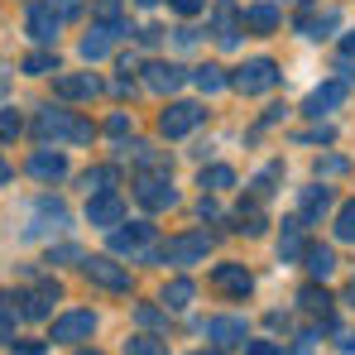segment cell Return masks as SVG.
I'll return each mask as SVG.
<instances>
[{
    "instance_id": "b9f144b4",
    "label": "cell",
    "mask_w": 355,
    "mask_h": 355,
    "mask_svg": "<svg viewBox=\"0 0 355 355\" xmlns=\"http://www.w3.org/2000/svg\"><path fill=\"white\" fill-rule=\"evenodd\" d=\"M331 139H336V130H331V125H322V130H307V135H302V144H331Z\"/></svg>"
},
{
    "instance_id": "44dd1931",
    "label": "cell",
    "mask_w": 355,
    "mask_h": 355,
    "mask_svg": "<svg viewBox=\"0 0 355 355\" xmlns=\"http://www.w3.org/2000/svg\"><path fill=\"white\" fill-rule=\"evenodd\" d=\"M297 307H302V312H312V317H322V322H331V297H327V288H322L317 279H312V284H302Z\"/></svg>"
},
{
    "instance_id": "52a82bcc",
    "label": "cell",
    "mask_w": 355,
    "mask_h": 355,
    "mask_svg": "<svg viewBox=\"0 0 355 355\" xmlns=\"http://www.w3.org/2000/svg\"><path fill=\"white\" fill-rule=\"evenodd\" d=\"M62 297V288L49 279V284H39V288H29V293H15V312L24 317V322H44V317H53V302Z\"/></svg>"
},
{
    "instance_id": "816d5d0a",
    "label": "cell",
    "mask_w": 355,
    "mask_h": 355,
    "mask_svg": "<svg viewBox=\"0 0 355 355\" xmlns=\"http://www.w3.org/2000/svg\"><path fill=\"white\" fill-rule=\"evenodd\" d=\"M341 53H355V34H351V39H346V44H341Z\"/></svg>"
},
{
    "instance_id": "8992f818",
    "label": "cell",
    "mask_w": 355,
    "mask_h": 355,
    "mask_svg": "<svg viewBox=\"0 0 355 355\" xmlns=\"http://www.w3.org/2000/svg\"><path fill=\"white\" fill-rule=\"evenodd\" d=\"M211 254V236L207 231H187V236H173L168 245H164V264H178V269H187V264H202Z\"/></svg>"
},
{
    "instance_id": "11a10c76",
    "label": "cell",
    "mask_w": 355,
    "mask_h": 355,
    "mask_svg": "<svg viewBox=\"0 0 355 355\" xmlns=\"http://www.w3.org/2000/svg\"><path fill=\"white\" fill-rule=\"evenodd\" d=\"M77 355H101V351H77Z\"/></svg>"
},
{
    "instance_id": "9f6ffc18",
    "label": "cell",
    "mask_w": 355,
    "mask_h": 355,
    "mask_svg": "<svg viewBox=\"0 0 355 355\" xmlns=\"http://www.w3.org/2000/svg\"><path fill=\"white\" fill-rule=\"evenodd\" d=\"M197 355H221V351H197Z\"/></svg>"
},
{
    "instance_id": "f1b7e54d",
    "label": "cell",
    "mask_w": 355,
    "mask_h": 355,
    "mask_svg": "<svg viewBox=\"0 0 355 355\" xmlns=\"http://www.w3.org/2000/svg\"><path fill=\"white\" fill-rule=\"evenodd\" d=\"M125 154L139 164V168H168V159L154 149V144H144V139H135V144H125Z\"/></svg>"
},
{
    "instance_id": "ac0fdd59",
    "label": "cell",
    "mask_w": 355,
    "mask_h": 355,
    "mask_svg": "<svg viewBox=\"0 0 355 355\" xmlns=\"http://www.w3.org/2000/svg\"><path fill=\"white\" fill-rule=\"evenodd\" d=\"M29 173L39 178V182H62L67 178V159H62L58 149H34L29 154Z\"/></svg>"
},
{
    "instance_id": "cb8c5ba5",
    "label": "cell",
    "mask_w": 355,
    "mask_h": 355,
    "mask_svg": "<svg viewBox=\"0 0 355 355\" xmlns=\"http://www.w3.org/2000/svg\"><path fill=\"white\" fill-rule=\"evenodd\" d=\"M192 297H197V284H192V279H173V284H164V312H187Z\"/></svg>"
},
{
    "instance_id": "f35d334b",
    "label": "cell",
    "mask_w": 355,
    "mask_h": 355,
    "mask_svg": "<svg viewBox=\"0 0 355 355\" xmlns=\"http://www.w3.org/2000/svg\"><path fill=\"white\" fill-rule=\"evenodd\" d=\"M49 5H53V15H58V19H77V15L87 10V0H49Z\"/></svg>"
},
{
    "instance_id": "f6af8a7d",
    "label": "cell",
    "mask_w": 355,
    "mask_h": 355,
    "mask_svg": "<svg viewBox=\"0 0 355 355\" xmlns=\"http://www.w3.org/2000/svg\"><path fill=\"white\" fill-rule=\"evenodd\" d=\"M202 5H207V0H173L178 15H202Z\"/></svg>"
},
{
    "instance_id": "836d02e7",
    "label": "cell",
    "mask_w": 355,
    "mask_h": 355,
    "mask_svg": "<svg viewBox=\"0 0 355 355\" xmlns=\"http://www.w3.org/2000/svg\"><path fill=\"white\" fill-rule=\"evenodd\" d=\"M15 327H19V312H15V302H5V293H0V346L15 341Z\"/></svg>"
},
{
    "instance_id": "bcb514c9",
    "label": "cell",
    "mask_w": 355,
    "mask_h": 355,
    "mask_svg": "<svg viewBox=\"0 0 355 355\" xmlns=\"http://www.w3.org/2000/svg\"><path fill=\"white\" fill-rule=\"evenodd\" d=\"M297 355H317V331H307V336H297Z\"/></svg>"
},
{
    "instance_id": "4316f807",
    "label": "cell",
    "mask_w": 355,
    "mask_h": 355,
    "mask_svg": "<svg viewBox=\"0 0 355 355\" xmlns=\"http://www.w3.org/2000/svg\"><path fill=\"white\" fill-rule=\"evenodd\" d=\"M264 226H269V221H264V207L250 197V202L236 211V231H245V236H264Z\"/></svg>"
},
{
    "instance_id": "7402d4cb",
    "label": "cell",
    "mask_w": 355,
    "mask_h": 355,
    "mask_svg": "<svg viewBox=\"0 0 355 355\" xmlns=\"http://www.w3.org/2000/svg\"><path fill=\"white\" fill-rule=\"evenodd\" d=\"M297 29L307 34V39H331V29H341V15L336 10H327V15H297Z\"/></svg>"
},
{
    "instance_id": "ee69618b",
    "label": "cell",
    "mask_w": 355,
    "mask_h": 355,
    "mask_svg": "<svg viewBox=\"0 0 355 355\" xmlns=\"http://www.w3.org/2000/svg\"><path fill=\"white\" fill-rule=\"evenodd\" d=\"M106 135H130V116H125V111H116V116L106 120Z\"/></svg>"
},
{
    "instance_id": "9c48e42d",
    "label": "cell",
    "mask_w": 355,
    "mask_h": 355,
    "mask_svg": "<svg viewBox=\"0 0 355 355\" xmlns=\"http://www.w3.org/2000/svg\"><path fill=\"white\" fill-rule=\"evenodd\" d=\"M202 116H207V111H202L197 101H173V106L159 116V130H164L168 139H182V135H192V130L202 125Z\"/></svg>"
},
{
    "instance_id": "5b68a950",
    "label": "cell",
    "mask_w": 355,
    "mask_h": 355,
    "mask_svg": "<svg viewBox=\"0 0 355 355\" xmlns=\"http://www.w3.org/2000/svg\"><path fill=\"white\" fill-rule=\"evenodd\" d=\"M82 274L106 293H130V269L116 264L111 254H82Z\"/></svg>"
},
{
    "instance_id": "f907efd6",
    "label": "cell",
    "mask_w": 355,
    "mask_h": 355,
    "mask_svg": "<svg viewBox=\"0 0 355 355\" xmlns=\"http://www.w3.org/2000/svg\"><path fill=\"white\" fill-rule=\"evenodd\" d=\"M10 173H15V168H10V164H5V159H0V187H5V182H10Z\"/></svg>"
},
{
    "instance_id": "e0dca14e",
    "label": "cell",
    "mask_w": 355,
    "mask_h": 355,
    "mask_svg": "<svg viewBox=\"0 0 355 355\" xmlns=\"http://www.w3.org/2000/svg\"><path fill=\"white\" fill-rule=\"evenodd\" d=\"M182 82H187V72H182L178 62H149V67H144V87H149V92H159V96L178 92Z\"/></svg>"
},
{
    "instance_id": "7a4b0ae2",
    "label": "cell",
    "mask_w": 355,
    "mask_h": 355,
    "mask_svg": "<svg viewBox=\"0 0 355 355\" xmlns=\"http://www.w3.org/2000/svg\"><path fill=\"white\" fill-rule=\"evenodd\" d=\"M135 197H139L149 211H168V207H178L173 173H168V168H144V173L135 178Z\"/></svg>"
},
{
    "instance_id": "7c38bea8",
    "label": "cell",
    "mask_w": 355,
    "mask_h": 355,
    "mask_svg": "<svg viewBox=\"0 0 355 355\" xmlns=\"http://www.w3.org/2000/svg\"><path fill=\"white\" fill-rule=\"evenodd\" d=\"M207 341H216V351H231L250 341V322L245 317H211L207 322Z\"/></svg>"
},
{
    "instance_id": "7dc6e473",
    "label": "cell",
    "mask_w": 355,
    "mask_h": 355,
    "mask_svg": "<svg viewBox=\"0 0 355 355\" xmlns=\"http://www.w3.org/2000/svg\"><path fill=\"white\" fill-rule=\"evenodd\" d=\"M197 211H202L207 221H216V216H221V207H216V202H207V197H202V207H197Z\"/></svg>"
},
{
    "instance_id": "8d00e7d4",
    "label": "cell",
    "mask_w": 355,
    "mask_h": 355,
    "mask_svg": "<svg viewBox=\"0 0 355 355\" xmlns=\"http://www.w3.org/2000/svg\"><path fill=\"white\" fill-rule=\"evenodd\" d=\"M351 164L341 159V154H331V159H317V178H336V173H346Z\"/></svg>"
},
{
    "instance_id": "1f68e13d",
    "label": "cell",
    "mask_w": 355,
    "mask_h": 355,
    "mask_svg": "<svg viewBox=\"0 0 355 355\" xmlns=\"http://www.w3.org/2000/svg\"><path fill=\"white\" fill-rule=\"evenodd\" d=\"M125 355H168V341H159V336H130Z\"/></svg>"
},
{
    "instance_id": "6da1fadb",
    "label": "cell",
    "mask_w": 355,
    "mask_h": 355,
    "mask_svg": "<svg viewBox=\"0 0 355 355\" xmlns=\"http://www.w3.org/2000/svg\"><path fill=\"white\" fill-rule=\"evenodd\" d=\"M92 135H96L92 120L72 116V111H58V106H44L34 116V139L39 144H92Z\"/></svg>"
},
{
    "instance_id": "d6986e66",
    "label": "cell",
    "mask_w": 355,
    "mask_h": 355,
    "mask_svg": "<svg viewBox=\"0 0 355 355\" xmlns=\"http://www.w3.org/2000/svg\"><path fill=\"white\" fill-rule=\"evenodd\" d=\"M302 231H307V221H302V216H293V221H284V236H279V259H284V264H293V259H302V250H307V240H302Z\"/></svg>"
},
{
    "instance_id": "4dcf8cb0",
    "label": "cell",
    "mask_w": 355,
    "mask_h": 355,
    "mask_svg": "<svg viewBox=\"0 0 355 355\" xmlns=\"http://www.w3.org/2000/svg\"><path fill=\"white\" fill-rule=\"evenodd\" d=\"M336 240L341 245H355V202H341L336 207Z\"/></svg>"
},
{
    "instance_id": "681fc988",
    "label": "cell",
    "mask_w": 355,
    "mask_h": 355,
    "mask_svg": "<svg viewBox=\"0 0 355 355\" xmlns=\"http://www.w3.org/2000/svg\"><path fill=\"white\" fill-rule=\"evenodd\" d=\"M15 355H44V346L34 341V346H15Z\"/></svg>"
},
{
    "instance_id": "83f0119b",
    "label": "cell",
    "mask_w": 355,
    "mask_h": 355,
    "mask_svg": "<svg viewBox=\"0 0 355 355\" xmlns=\"http://www.w3.org/2000/svg\"><path fill=\"white\" fill-rule=\"evenodd\" d=\"M216 39L231 49L236 44V5L231 0H216Z\"/></svg>"
},
{
    "instance_id": "e575fe53",
    "label": "cell",
    "mask_w": 355,
    "mask_h": 355,
    "mask_svg": "<svg viewBox=\"0 0 355 355\" xmlns=\"http://www.w3.org/2000/svg\"><path fill=\"white\" fill-rule=\"evenodd\" d=\"M279 173H284V168H279V164H269L264 173H259L254 182H250V197H254V202H264V197L274 192V182H279Z\"/></svg>"
},
{
    "instance_id": "3957f363",
    "label": "cell",
    "mask_w": 355,
    "mask_h": 355,
    "mask_svg": "<svg viewBox=\"0 0 355 355\" xmlns=\"http://www.w3.org/2000/svg\"><path fill=\"white\" fill-rule=\"evenodd\" d=\"M231 87L245 92V96H264V92H274V87H279V62H274V58H250L245 67L231 72Z\"/></svg>"
},
{
    "instance_id": "ba28073f",
    "label": "cell",
    "mask_w": 355,
    "mask_h": 355,
    "mask_svg": "<svg viewBox=\"0 0 355 355\" xmlns=\"http://www.w3.org/2000/svg\"><path fill=\"white\" fill-rule=\"evenodd\" d=\"M120 34H135L130 19H101V24H92V34L82 39V58L101 62L106 53H111V39H120Z\"/></svg>"
},
{
    "instance_id": "603a6c76",
    "label": "cell",
    "mask_w": 355,
    "mask_h": 355,
    "mask_svg": "<svg viewBox=\"0 0 355 355\" xmlns=\"http://www.w3.org/2000/svg\"><path fill=\"white\" fill-rule=\"evenodd\" d=\"M302 259H307V274H312L317 284L336 274V254H331V245H307V250H302Z\"/></svg>"
},
{
    "instance_id": "4fadbf2b",
    "label": "cell",
    "mask_w": 355,
    "mask_h": 355,
    "mask_svg": "<svg viewBox=\"0 0 355 355\" xmlns=\"http://www.w3.org/2000/svg\"><path fill=\"white\" fill-rule=\"evenodd\" d=\"M346 92H351V82H346V77H331V82H322V87L307 96V106H302V111H307L312 120H322L327 111H336V106L346 101Z\"/></svg>"
},
{
    "instance_id": "c3c4849f",
    "label": "cell",
    "mask_w": 355,
    "mask_h": 355,
    "mask_svg": "<svg viewBox=\"0 0 355 355\" xmlns=\"http://www.w3.org/2000/svg\"><path fill=\"white\" fill-rule=\"evenodd\" d=\"M341 72H346V82H355V53H341Z\"/></svg>"
},
{
    "instance_id": "5bb4252c",
    "label": "cell",
    "mask_w": 355,
    "mask_h": 355,
    "mask_svg": "<svg viewBox=\"0 0 355 355\" xmlns=\"http://www.w3.org/2000/svg\"><path fill=\"white\" fill-rule=\"evenodd\" d=\"M24 29H29V39L34 44H58V29H62V19L53 15V5H29V19H24Z\"/></svg>"
},
{
    "instance_id": "7bdbcfd3",
    "label": "cell",
    "mask_w": 355,
    "mask_h": 355,
    "mask_svg": "<svg viewBox=\"0 0 355 355\" xmlns=\"http://www.w3.org/2000/svg\"><path fill=\"white\" fill-rule=\"evenodd\" d=\"M62 259H77V264H82V250H77V245H62V250H49V264H62Z\"/></svg>"
},
{
    "instance_id": "d590c367",
    "label": "cell",
    "mask_w": 355,
    "mask_h": 355,
    "mask_svg": "<svg viewBox=\"0 0 355 355\" xmlns=\"http://www.w3.org/2000/svg\"><path fill=\"white\" fill-rule=\"evenodd\" d=\"M24 72H29V77H44V72H58V58H53V53H29V58H24Z\"/></svg>"
},
{
    "instance_id": "ffe728a7",
    "label": "cell",
    "mask_w": 355,
    "mask_h": 355,
    "mask_svg": "<svg viewBox=\"0 0 355 355\" xmlns=\"http://www.w3.org/2000/svg\"><path fill=\"white\" fill-rule=\"evenodd\" d=\"M327 211H331V187H327V182L302 187V211H297V216H302V221H322Z\"/></svg>"
},
{
    "instance_id": "2e32d148",
    "label": "cell",
    "mask_w": 355,
    "mask_h": 355,
    "mask_svg": "<svg viewBox=\"0 0 355 355\" xmlns=\"http://www.w3.org/2000/svg\"><path fill=\"white\" fill-rule=\"evenodd\" d=\"M211 288H221V293H231V297H245L254 288V274L245 264H216L211 269Z\"/></svg>"
},
{
    "instance_id": "ab89813d",
    "label": "cell",
    "mask_w": 355,
    "mask_h": 355,
    "mask_svg": "<svg viewBox=\"0 0 355 355\" xmlns=\"http://www.w3.org/2000/svg\"><path fill=\"white\" fill-rule=\"evenodd\" d=\"M135 322L139 327H164V312L159 307H135Z\"/></svg>"
},
{
    "instance_id": "60d3db41",
    "label": "cell",
    "mask_w": 355,
    "mask_h": 355,
    "mask_svg": "<svg viewBox=\"0 0 355 355\" xmlns=\"http://www.w3.org/2000/svg\"><path fill=\"white\" fill-rule=\"evenodd\" d=\"M245 355H284L279 341H245Z\"/></svg>"
},
{
    "instance_id": "9a60e30c",
    "label": "cell",
    "mask_w": 355,
    "mask_h": 355,
    "mask_svg": "<svg viewBox=\"0 0 355 355\" xmlns=\"http://www.w3.org/2000/svg\"><path fill=\"white\" fill-rule=\"evenodd\" d=\"M53 92H58L62 101H92V96L101 92V82H96L92 72H58V77H53Z\"/></svg>"
},
{
    "instance_id": "f5cc1de1",
    "label": "cell",
    "mask_w": 355,
    "mask_h": 355,
    "mask_svg": "<svg viewBox=\"0 0 355 355\" xmlns=\"http://www.w3.org/2000/svg\"><path fill=\"white\" fill-rule=\"evenodd\" d=\"M346 302H351V307H355V279H351V288H346Z\"/></svg>"
},
{
    "instance_id": "8fae6325",
    "label": "cell",
    "mask_w": 355,
    "mask_h": 355,
    "mask_svg": "<svg viewBox=\"0 0 355 355\" xmlns=\"http://www.w3.org/2000/svg\"><path fill=\"white\" fill-rule=\"evenodd\" d=\"M87 221L101 226V231H111V226L125 221V202H120L116 192H92L87 197Z\"/></svg>"
},
{
    "instance_id": "f546056e",
    "label": "cell",
    "mask_w": 355,
    "mask_h": 355,
    "mask_svg": "<svg viewBox=\"0 0 355 355\" xmlns=\"http://www.w3.org/2000/svg\"><path fill=\"white\" fill-rule=\"evenodd\" d=\"M226 187H236V168H226V164L202 168V192H226Z\"/></svg>"
},
{
    "instance_id": "74e56055",
    "label": "cell",
    "mask_w": 355,
    "mask_h": 355,
    "mask_svg": "<svg viewBox=\"0 0 355 355\" xmlns=\"http://www.w3.org/2000/svg\"><path fill=\"white\" fill-rule=\"evenodd\" d=\"M19 130H24V120L15 111H0V139H19Z\"/></svg>"
},
{
    "instance_id": "db71d44e",
    "label": "cell",
    "mask_w": 355,
    "mask_h": 355,
    "mask_svg": "<svg viewBox=\"0 0 355 355\" xmlns=\"http://www.w3.org/2000/svg\"><path fill=\"white\" fill-rule=\"evenodd\" d=\"M135 5H144V10H149V5H159V0H135Z\"/></svg>"
},
{
    "instance_id": "30bf717a",
    "label": "cell",
    "mask_w": 355,
    "mask_h": 355,
    "mask_svg": "<svg viewBox=\"0 0 355 355\" xmlns=\"http://www.w3.org/2000/svg\"><path fill=\"white\" fill-rule=\"evenodd\" d=\"M92 331H96V312H62L58 322H53V336L49 341L77 346V341H92Z\"/></svg>"
},
{
    "instance_id": "484cf974",
    "label": "cell",
    "mask_w": 355,
    "mask_h": 355,
    "mask_svg": "<svg viewBox=\"0 0 355 355\" xmlns=\"http://www.w3.org/2000/svg\"><path fill=\"white\" fill-rule=\"evenodd\" d=\"M240 24L254 29V34H269V29H279V10H274V5H250V10L240 15Z\"/></svg>"
},
{
    "instance_id": "277c9868",
    "label": "cell",
    "mask_w": 355,
    "mask_h": 355,
    "mask_svg": "<svg viewBox=\"0 0 355 355\" xmlns=\"http://www.w3.org/2000/svg\"><path fill=\"white\" fill-rule=\"evenodd\" d=\"M111 250L130 254V259H154V226L149 221H130V226H111Z\"/></svg>"
},
{
    "instance_id": "d4e9b609",
    "label": "cell",
    "mask_w": 355,
    "mask_h": 355,
    "mask_svg": "<svg viewBox=\"0 0 355 355\" xmlns=\"http://www.w3.org/2000/svg\"><path fill=\"white\" fill-rule=\"evenodd\" d=\"M192 82H197V92H207V96H216V92H226V87H231L226 67H216V62H202V67H192Z\"/></svg>"
},
{
    "instance_id": "d6a6232c",
    "label": "cell",
    "mask_w": 355,
    "mask_h": 355,
    "mask_svg": "<svg viewBox=\"0 0 355 355\" xmlns=\"http://www.w3.org/2000/svg\"><path fill=\"white\" fill-rule=\"evenodd\" d=\"M111 182H116V168H87V173H82L87 197H92V192H111Z\"/></svg>"
}]
</instances>
